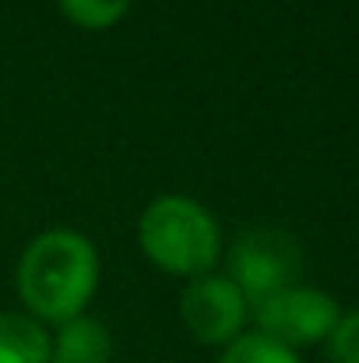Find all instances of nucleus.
<instances>
[{
	"label": "nucleus",
	"mask_w": 359,
	"mask_h": 363,
	"mask_svg": "<svg viewBox=\"0 0 359 363\" xmlns=\"http://www.w3.org/2000/svg\"><path fill=\"white\" fill-rule=\"evenodd\" d=\"M246 300L226 275H201L187 286L180 300V314L187 332L205 346L233 342L246 321Z\"/></svg>",
	"instance_id": "39448f33"
},
{
	"label": "nucleus",
	"mask_w": 359,
	"mask_h": 363,
	"mask_svg": "<svg viewBox=\"0 0 359 363\" xmlns=\"http://www.w3.org/2000/svg\"><path fill=\"white\" fill-rule=\"evenodd\" d=\"M300 272V254L292 240L278 230H246L233 247L229 282L246 300V307L264 303L268 296L289 289Z\"/></svg>",
	"instance_id": "7ed1b4c3"
},
{
	"label": "nucleus",
	"mask_w": 359,
	"mask_h": 363,
	"mask_svg": "<svg viewBox=\"0 0 359 363\" xmlns=\"http://www.w3.org/2000/svg\"><path fill=\"white\" fill-rule=\"evenodd\" d=\"M137 240L155 268L187 279L208 275L222 247L212 212L183 194L155 198L137 223Z\"/></svg>",
	"instance_id": "f03ea898"
},
{
	"label": "nucleus",
	"mask_w": 359,
	"mask_h": 363,
	"mask_svg": "<svg viewBox=\"0 0 359 363\" xmlns=\"http://www.w3.org/2000/svg\"><path fill=\"white\" fill-rule=\"evenodd\" d=\"M113 353L110 332L96 321V318H71L60 325L53 350H50V363H106Z\"/></svg>",
	"instance_id": "423d86ee"
},
{
	"label": "nucleus",
	"mask_w": 359,
	"mask_h": 363,
	"mask_svg": "<svg viewBox=\"0 0 359 363\" xmlns=\"http://www.w3.org/2000/svg\"><path fill=\"white\" fill-rule=\"evenodd\" d=\"M338 318H342V311L328 293L303 289V286H289V289H282L253 307L257 332L289 346V350L328 339L335 332Z\"/></svg>",
	"instance_id": "20e7f679"
},
{
	"label": "nucleus",
	"mask_w": 359,
	"mask_h": 363,
	"mask_svg": "<svg viewBox=\"0 0 359 363\" xmlns=\"http://www.w3.org/2000/svg\"><path fill=\"white\" fill-rule=\"evenodd\" d=\"M328 360L331 363H359V311L338 318L335 332L328 335Z\"/></svg>",
	"instance_id": "9d476101"
},
{
	"label": "nucleus",
	"mask_w": 359,
	"mask_h": 363,
	"mask_svg": "<svg viewBox=\"0 0 359 363\" xmlns=\"http://www.w3.org/2000/svg\"><path fill=\"white\" fill-rule=\"evenodd\" d=\"M99 286V254L74 230H50L25 247L18 293L32 318L64 325L81 318Z\"/></svg>",
	"instance_id": "f257e3e1"
},
{
	"label": "nucleus",
	"mask_w": 359,
	"mask_h": 363,
	"mask_svg": "<svg viewBox=\"0 0 359 363\" xmlns=\"http://www.w3.org/2000/svg\"><path fill=\"white\" fill-rule=\"evenodd\" d=\"M219 363H300V357H296V350H289L261 332H246L226 346Z\"/></svg>",
	"instance_id": "6e6552de"
},
{
	"label": "nucleus",
	"mask_w": 359,
	"mask_h": 363,
	"mask_svg": "<svg viewBox=\"0 0 359 363\" xmlns=\"http://www.w3.org/2000/svg\"><path fill=\"white\" fill-rule=\"evenodd\" d=\"M53 339L35 318L0 314V363H50Z\"/></svg>",
	"instance_id": "0eeeda50"
},
{
	"label": "nucleus",
	"mask_w": 359,
	"mask_h": 363,
	"mask_svg": "<svg viewBox=\"0 0 359 363\" xmlns=\"http://www.w3.org/2000/svg\"><path fill=\"white\" fill-rule=\"evenodd\" d=\"M60 7L81 28H110L127 14L130 0H60Z\"/></svg>",
	"instance_id": "1a4fd4ad"
}]
</instances>
